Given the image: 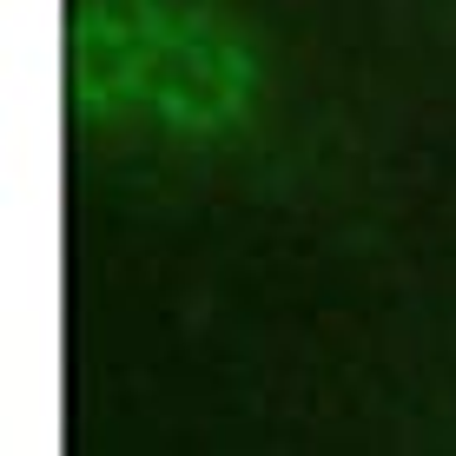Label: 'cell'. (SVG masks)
Returning a JSON list of instances; mask_svg holds the SVG:
<instances>
[{
  "instance_id": "6da1fadb",
  "label": "cell",
  "mask_w": 456,
  "mask_h": 456,
  "mask_svg": "<svg viewBox=\"0 0 456 456\" xmlns=\"http://www.w3.org/2000/svg\"><path fill=\"white\" fill-rule=\"evenodd\" d=\"M265 67L218 0H73L67 106L80 126L225 139L258 106Z\"/></svg>"
}]
</instances>
